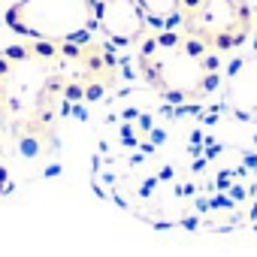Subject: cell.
Segmentation results:
<instances>
[{"label": "cell", "instance_id": "cell-8", "mask_svg": "<svg viewBox=\"0 0 257 257\" xmlns=\"http://www.w3.org/2000/svg\"><path fill=\"white\" fill-rule=\"evenodd\" d=\"M13 188H16V182H13V176H10L7 164L0 161V197H7V194H13Z\"/></svg>", "mask_w": 257, "mask_h": 257}, {"label": "cell", "instance_id": "cell-2", "mask_svg": "<svg viewBox=\"0 0 257 257\" xmlns=\"http://www.w3.org/2000/svg\"><path fill=\"white\" fill-rule=\"evenodd\" d=\"M137 70L152 91L176 103H203L221 88V61L179 28L155 31L140 43Z\"/></svg>", "mask_w": 257, "mask_h": 257}, {"label": "cell", "instance_id": "cell-9", "mask_svg": "<svg viewBox=\"0 0 257 257\" xmlns=\"http://www.w3.org/2000/svg\"><path fill=\"white\" fill-rule=\"evenodd\" d=\"M248 224L257 230V176H254V188H251V212H248Z\"/></svg>", "mask_w": 257, "mask_h": 257}, {"label": "cell", "instance_id": "cell-7", "mask_svg": "<svg viewBox=\"0 0 257 257\" xmlns=\"http://www.w3.org/2000/svg\"><path fill=\"white\" fill-rule=\"evenodd\" d=\"M149 28L155 31H170V28H179V7L182 0H137Z\"/></svg>", "mask_w": 257, "mask_h": 257}, {"label": "cell", "instance_id": "cell-1", "mask_svg": "<svg viewBox=\"0 0 257 257\" xmlns=\"http://www.w3.org/2000/svg\"><path fill=\"white\" fill-rule=\"evenodd\" d=\"M115 82L112 43H40L0 49V152L46 155L58 127L85 103H97Z\"/></svg>", "mask_w": 257, "mask_h": 257}, {"label": "cell", "instance_id": "cell-4", "mask_svg": "<svg viewBox=\"0 0 257 257\" xmlns=\"http://www.w3.org/2000/svg\"><path fill=\"white\" fill-rule=\"evenodd\" d=\"M179 31L215 55L239 52L254 37V7L248 0H182Z\"/></svg>", "mask_w": 257, "mask_h": 257}, {"label": "cell", "instance_id": "cell-3", "mask_svg": "<svg viewBox=\"0 0 257 257\" xmlns=\"http://www.w3.org/2000/svg\"><path fill=\"white\" fill-rule=\"evenodd\" d=\"M4 25L40 43H88L97 34L94 0H16L4 13Z\"/></svg>", "mask_w": 257, "mask_h": 257}, {"label": "cell", "instance_id": "cell-5", "mask_svg": "<svg viewBox=\"0 0 257 257\" xmlns=\"http://www.w3.org/2000/svg\"><path fill=\"white\" fill-rule=\"evenodd\" d=\"M221 103L233 118L257 124V49L236 55L227 64L221 79Z\"/></svg>", "mask_w": 257, "mask_h": 257}, {"label": "cell", "instance_id": "cell-10", "mask_svg": "<svg viewBox=\"0 0 257 257\" xmlns=\"http://www.w3.org/2000/svg\"><path fill=\"white\" fill-rule=\"evenodd\" d=\"M254 34H257V7H254Z\"/></svg>", "mask_w": 257, "mask_h": 257}, {"label": "cell", "instance_id": "cell-6", "mask_svg": "<svg viewBox=\"0 0 257 257\" xmlns=\"http://www.w3.org/2000/svg\"><path fill=\"white\" fill-rule=\"evenodd\" d=\"M97 34L112 46H134L146 40L149 22L137 0H94Z\"/></svg>", "mask_w": 257, "mask_h": 257}]
</instances>
